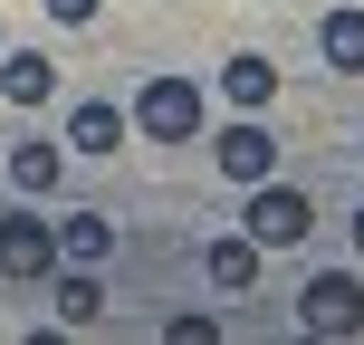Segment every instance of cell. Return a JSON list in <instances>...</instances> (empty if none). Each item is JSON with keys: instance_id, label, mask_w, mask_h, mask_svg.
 <instances>
[{"instance_id": "6da1fadb", "label": "cell", "mask_w": 364, "mask_h": 345, "mask_svg": "<svg viewBox=\"0 0 364 345\" xmlns=\"http://www.w3.org/2000/svg\"><path fill=\"white\" fill-rule=\"evenodd\" d=\"M134 134H144V144H192V134H201V87H192V77H144Z\"/></svg>"}, {"instance_id": "7a4b0ae2", "label": "cell", "mask_w": 364, "mask_h": 345, "mask_svg": "<svg viewBox=\"0 0 364 345\" xmlns=\"http://www.w3.org/2000/svg\"><path fill=\"white\" fill-rule=\"evenodd\" d=\"M297 327L307 336H364V278L355 269H316L297 288Z\"/></svg>"}, {"instance_id": "3957f363", "label": "cell", "mask_w": 364, "mask_h": 345, "mask_svg": "<svg viewBox=\"0 0 364 345\" xmlns=\"http://www.w3.org/2000/svg\"><path fill=\"white\" fill-rule=\"evenodd\" d=\"M316 230V201L307 192H297V182H250V240H259V250H297V240H307Z\"/></svg>"}, {"instance_id": "277c9868", "label": "cell", "mask_w": 364, "mask_h": 345, "mask_svg": "<svg viewBox=\"0 0 364 345\" xmlns=\"http://www.w3.org/2000/svg\"><path fill=\"white\" fill-rule=\"evenodd\" d=\"M0 269H10V278H58V221L10 211V221H0Z\"/></svg>"}, {"instance_id": "5b68a950", "label": "cell", "mask_w": 364, "mask_h": 345, "mask_svg": "<svg viewBox=\"0 0 364 345\" xmlns=\"http://www.w3.org/2000/svg\"><path fill=\"white\" fill-rule=\"evenodd\" d=\"M0 96H10L19 115L58 106V58H48V48H0Z\"/></svg>"}, {"instance_id": "8992f818", "label": "cell", "mask_w": 364, "mask_h": 345, "mask_svg": "<svg viewBox=\"0 0 364 345\" xmlns=\"http://www.w3.org/2000/svg\"><path fill=\"white\" fill-rule=\"evenodd\" d=\"M220 173L250 192V182H269L278 173V134L259 125V115H240V125H220Z\"/></svg>"}, {"instance_id": "52a82bcc", "label": "cell", "mask_w": 364, "mask_h": 345, "mask_svg": "<svg viewBox=\"0 0 364 345\" xmlns=\"http://www.w3.org/2000/svg\"><path fill=\"white\" fill-rule=\"evenodd\" d=\"M125 125H134L125 106H106V96H77V106H68V134H58V144H68V154H115V144H125Z\"/></svg>"}, {"instance_id": "ba28073f", "label": "cell", "mask_w": 364, "mask_h": 345, "mask_svg": "<svg viewBox=\"0 0 364 345\" xmlns=\"http://www.w3.org/2000/svg\"><path fill=\"white\" fill-rule=\"evenodd\" d=\"M259 259H269V250H259L250 230H230V240H211V250H201V278H211L220 297H250V288H259Z\"/></svg>"}, {"instance_id": "9c48e42d", "label": "cell", "mask_w": 364, "mask_h": 345, "mask_svg": "<svg viewBox=\"0 0 364 345\" xmlns=\"http://www.w3.org/2000/svg\"><path fill=\"white\" fill-rule=\"evenodd\" d=\"M48 297H58V327H96V317H106V288H96V269H77V259H58Z\"/></svg>"}, {"instance_id": "30bf717a", "label": "cell", "mask_w": 364, "mask_h": 345, "mask_svg": "<svg viewBox=\"0 0 364 345\" xmlns=\"http://www.w3.org/2000/svg\"><path fill=\"white\" fill-rule=\"evenodd\" d=\"M58 259H77V269H106V259H115V221H106V211L58 221Z\"/></svg>"}, {"instance_id": "8fae6325", "label": "cell", "mask_w": 364, "mask_h": 345, "mask_svg": "<svg viewBox=\"0 0 364 345\" xmlns=\"http://www.w3.org/2000/svg\"><path fill=\"white\" fill-rule=\"evenodd\" d=\"M220 96H230L240 115H259V106H269V96H278V68H269V58H259V48H240L230 68H220Z\"/></svg>"}, {"instance_id": "7c38bea8", "label": "cell", "mask_w": 364, "mask_h": 345, "mask_svg": "<svg viewBox=\"0 0 364 345\" xmlns=\"http://www.w3.org/2000/svg\"><path fill=\"white\" fill-rule=\"evenodd\" d=\"M316 48H326L336 77H364V10H326L316 19Z\"/></svg>"}, {"instance_id": "4fadbf2b", "label": "cell", "mask_w": 364, "mask_h": 345, "mask_svg": "<svg viewBox=\"0 0 364 345\" xmlns=\"http://www.w3.org/2000/svg\"><path fill=\"white\" fill-rule=\"evenodd\" d=\"M58 154H68V144H10V192H19V201L58 192Z\"/></svg>"}, {"instance_id": "5bb4252c", "label": "cell", "mask_w": 364, "mask_h": 345, "mask_svg": "<svg viewBox=\"0 0 364 345\" xmlns=\"http://www.w3.org/2000/svg\"><path fill=\"white\" fill-rule=\"evenodd\" d=\"M220 327H211V317H164V345H211Z\"/></svg>"}, {"instance_id": "9a60e30c", "label": "cell", "mask_w": 364, "mask_h": 345, "mask_svg": "<svg viewBox=\"0 0 364 345\" xmlns=\"http://www.w3.org/2000/svg\"><path fill=\"white\" fill-rule=\"evenodd\" d=\"M48 19H58V29H87V19H96V0H48Z\"/></svg>"}, {"instance_id": "2e32d148", "label": "cell", "mask_w": 364, "mask_h": 345, "mask_svg": "<svg viewBox=\"0 0 364 345\" xmlns=\"http://www.w3.org/2000/svg\"><path fill=\"white\" fill-rule=\"evenodd\" d=\"M355 250H364V211H355Z\"/></svg>"}, {"instance_id": "e0dca14e", "label": "cell", "mask_w": 364, "mask_h": 345, "mask_svg": "<svg viewBox=\"0 0 364 345\" xmlns=\"http://www.w3.org/2000/svg\"><path fill=\"white\" fill-rule=\"evenodd\" d=\"M0 48H10V38H0Z\"/></svg>"}]
</instances>
